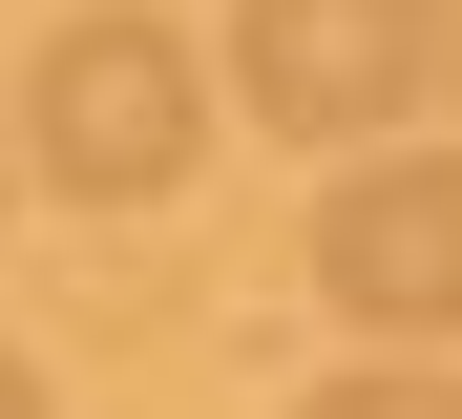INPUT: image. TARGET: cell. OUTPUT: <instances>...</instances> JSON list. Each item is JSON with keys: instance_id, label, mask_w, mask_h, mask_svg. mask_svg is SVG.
<instances>
[{"instance_id": "obj_1", "label": "cell", "mask_w": 462, "mask_h": 419, "mask_svg": "<svg viewBox=\"0 0 462 419\" xmlns=\"http://www.w3.org/2000/svg\"><path fill=\"white\" fill-rule=\"evenodd\" d=\"M22 168H63L85 210H169L189 189V147H210V63L147 22V0H106V22H63L22 63V126H0Z\"/></svg>"}, {"instance_id": "obj_2", "label": "cell", "mask_w": 462, "mask_h": 419, "mask_svg": "<svg viewBox=\"0 0 462 419\" xmlns=\"http://www.w3.org/2000/svg\"><path fill=\"white\" fill-rule=\"evenodd\" d=\"M441 84V0H231V105L273 147H378Z\"/></svg>"}, {"instance_id": "obj_3", "label": "cell", "mask_w": 462, "mask_h": 419, "mask_svg": "<svg viewBox=\"0 0 462 419\" xmlns=\"http://www.w3.org/2000/svg\"><path fill=\"white\" fill-rule=\"evenodd\" d=\"M316 294L378 335V357H441V335H462V147H357L337 168Z\"/></svg>"}, {"instance_id": "obj_4", "label": "cell", "mask_w": 462, "mask_h": 419, "mask_svg": "<svg viewBox=\"0 0 462 419\" xmlns=\"http://www.w3.org/2000/svg\"><path fill=\"white\" fill-rule=\"evenodd\" d=\"M294 419H462V378H441V357H357V378H316Z\"/></svg>"}, {"instance_id": "obj_5", "label": "cell", "mask_w": 462, "mask_h": 419, "mask_svg": "<svg viewBox=\"0 0 462 419\" xmlns=\"http://www.w3.org/2000/svg\"><path fill=\"white\" fill-rule=\"evenodd\" d=\"M0 419H42V378H22V357H0Z\"/></svg>"}, {"instance_id": "obj_6", "label": "cell", "mask_w": 462, "mask_h": 419, "mask_svg": "<svg viewBox=\"0 0 462 419\" xmlns=\"http://www.w3.org/2000/svg\"><path fill=\"white\" fill-rule=\"evenodd\" d=\"M441 84H462V22H441Z\"/></svg>"}, {"instance_id": "obj_7", "label": "cell", "mask_w": 462, "mask_h": 419, "mask_svg": "<svg viewBox=\"0 0 462 419\" xmlns=\"http://www.w3.org/2000/svg\"><path fill=\"white\" fill-rule=\"evenodd\" d=\"M0 189H22V147H0Z\"/></svg>"}]
</instances>
